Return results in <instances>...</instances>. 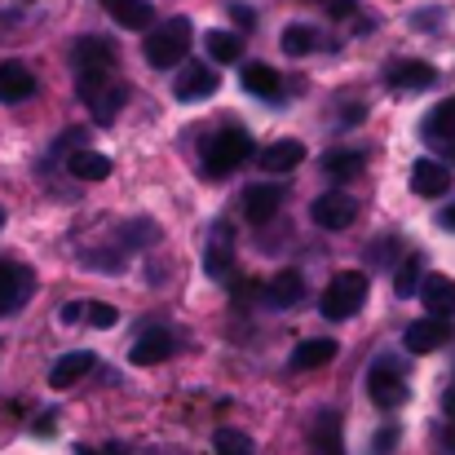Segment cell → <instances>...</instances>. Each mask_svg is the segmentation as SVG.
Here are the masks:
<instances>
[{
    "label": "cell",
    "instance_id": "obj_1",
    "mask_svg": "<svg viewBox=\"0 0 455 455\" xmlns=\"http://www.w3.org/2000/svg\"><path fill=\"white\" fill-rule=\"evenodd\" d=\"M252 151H257V142H252L248 129H221V133H212L208 147H204V172H208V177H226L230 168H239Z\"/></svg>",
    "mask_w": 455,
    "mask_h": 455
},
{
    "label": "cell",
    "instance_id": "obj_2",
    "mask_svg": "<svg viewBox=\"0 0 455 455\" xmlns=\"http://www.w3.org/2000/svg\"><path fill=\"white\" fill-rule=\"evenodd\" d=\"M190 40H195L190 18H168L164 27H155L151 36H147V62L159 67V71L177 67V62L190 53Z\"/></svg>",
    "mask_w": 455,
    "mask_h": 455
},
{
    "label": "cell",
    "instance_id": "obj_3",
    "mask_svg": "<svg viewBox=\"0 0 455 455\" xmlns=\"http://www.w3.org/2000/svg\"><path fill=\"white\" fill-rule=\"evenodd\" d=\"M80 98H84V102H89V111L107 124V120H116V116H120V107H124L129 89H124L111 71H98V76H80Z\"/></svg>",
    "mask_w": 455,
    "mask_h": 455
},
{
    "label": "cell",
    "instance_id": "obj_4",
    "mask_svg": "<svg viewBox=\"0 0 455 455\" xmlns=\"http://www.w3.org/2000/svg\"><path fill=\"white\" fill-rule=\"evenodd\" d=\"M367 301V275H358V270H345V275H336L331 283H327V292H323V314L327 318H349V314H358Z\"/></svg>",
    "mask_w": 455,
    "mask_h": 455
},
{
    "label": "cell",
    "instance_id": "obj_5",
    "mask_svg": "<svg viewBox=\"0 0 455 455\" xmlns=\"http://www.w3.org/2000/svg\"><path fill=\"white\" fill-rule=\"evenodd\" d=\"M367 394H371L376 407L394 411V407H403V403L411 398V385H407V376L398 371L394 358H380V363H371V371H367Z\"/></svg>",
    "mask_w": 455,
    "mask_h": 455
},
{
    "label": "cell",
    "instance_id": "obj_6",
    "mask_svg": "<svg viewBox=\"0 0 455 455\" xmlns=\"http://www.w3.org/2000/svg\"><path fill=\"white\" fill-rule=\"evenodd\" d=\"M230 270H235V230H230V221H217L204 243V275L226 279Z\"/></svg>",
    "mask_w": 455,
    "mask_h": 455
},
{
    "label": "cell",
    "instance_id": "obj_7",
    "mask_svg": "<svg viewBox=\"0 0 455 455\" xmlns=\"http://www.w3.org/2000/svg\"><path fill=\"white\" fill-rule=\"evenodd\" d=\"M31 292H36L31 270L18 266V261H0V318H9L13 309H22Z\"/></svg>",
    "mask_w": 455,
    "mask_h": 455
},
{
    "label": "cell",
    "instance_id": "obj_8",
    "mask_svg": "<svg viewBox=\"0 0 455 455\" xmlns=\"http://www.w3.org/2000/svg\"><path fill=\"white\" fill-rule=\"evenodd\" d=\"M309 217H314L323 230H345V226L358 217V204H354L345 190H327V195H318V199H314Z\"/></svg>",
    "mask_w": 455,
    "mask_h": 455
},
{
    "label": "cell",
    "instance_id": "obj_9",
    "mask_svg": "<svg viewBox=\"0 0 455 455\" xmlns=\"http://www.w3.org/2000/svg\"><path fill=\"white\" fill-rule=\"evenodd\" d=\"M71 62H76V76H98V71H116V49H111V40L84 36V40H76V49H71Z\"/></svg>",
    "mask_w": 455,
    "mask_h": 455
},
{
    "label": "cell",
    "instance_id": "obj_10",
    "mask_svg": "<svg viewBox=\"0 0 455 455\" xmlns=\"http://www.w3.org/2000/svg\"><path fill=\"white\" fill-rule=\"evenodd\" d=\"M217 71L212 67H204V62H190V67H181V76H177V84H172V93H177V102H204V98H212L217 93Z\"/></svg>",
    "mask_w": 455,
    "mask_h": 455
},
{
    "label": "cell",
    "instance_id": "obj_11",
    "mask_svg": "<svg viewBox=\"0 0 455 455\" xmlns=\"http://www.w3.org/2000/svg\"><path fill=\"white\" fill-rule=\"evenodd\" d=\"M411 190L425 195V199H443L451 190V168L438 164V159H416L411 164Z\"/></svg>",
    "mask_w": 455,
    "mask_h": 455
},
{
    "label": "cell",
    "instance_id": "obj_12",
    "mask_svg": "<svg viewBox=\"0 0 455 455\" xmlns=\"http://www.w3.org/2000/svg\"><path fill=\"white\" fill-rule=\"evenodd\" d=\"M451 340V327H447V318H420V323H411L407 327V336H403V345L411 349V354H434V349H443Z\"/></svg>",
    "mask_w": 455,
    "mask_h": 455
},
{
    "label": "cell",
    "instance_id": "obj_13",
    "mask_svg": "<svg viewBox=\"0 0 455 455\" xmlns=\"http://www.w3.org/2000/svg\"><path fill=\"white\" fill-rule=\"evenodd\" d=\"M279 204H283V190L279 186H248L243 190V217L252 221V226H266V221H275V212H279Z\"/></svg>",
    "mask_w": 455,
    "mask_h": 455
},
{
    "label": "cell",
    "instance_id": "obj_14",
    "mask_svg": "<svg viewBox=\"0 0 455 455\" xmlns=\"http://www.w3.org/2000/svg\"><path fill=\"white\" fill-rule=\"evenodd\" d=\"M420 297H425V309L434 318H451L455 314V279L451 275H425L420 279Z\"/></svg>",
    "mask_w": 455,
    "mask_h": 455
},
{
    "label": "cell",
    "instance_id": "obj_15",
    "mask_svg": "<svg viewBox=\"0 0 455 455\" xmlns=\"http://www.w3.org/2000/svg\"><path fill=\"white\" fill-rule=\"evenodd\" d=\"M385 80H389V89H429L438 76H434V67H429V62L398 58V62H389V67H385Z\"/></svg>",
    "mask_w": 455,
    "mask_h": 455
},
{
    "label": "cell",
    "instance_id": "obj_16",
    "mask_svg": "<svg viewBox=\"0 0 455 455\" xmlns=\"http://www.w3.org/2000/svg\"><path fill=\"white\" fill-rule=\"evenodd\" d=\"M309 451L314 455H345L340 447V416L336 411H318L309 425Z\"/></svg>",
    "mask_w": 455,
    "mask_h": 455
},
{
    "label": "cell",
    "instance_id": "obj_17",
    "mask_svg": "<svg viewBox=\"0 0 455 455\" xmlns=\"http://www.w3.org/2000/svg\"><path fill=\"white\" fill-rule=\"evenodd\" d=\"M98 367V358L89 354V349H76V354H62L58 363H53V371H49V385L53 389H67V385H76V380H84L89 371Z\"/></svg>",
    "mask_w": 455,
    "mask_h": 455
},
{
    "label": "cell",
    "instance_id": "obj_18",
    "mask_svg": "<svg viewBox=\"0 0 455 455\" xmlns=\"http://www.w3.org/2000/svg\"><path fill=\"white\" fill-rule=\"evenodd\" d=\"M36 93V76L22 62H0V102H27Z\"/></svg>",
    "mask_w": 455,
    "mask_h": 455
},
{
    "label": "cell",
    "instance_id": "obj_19",
    "mask_svg": "<svg viewBox=\"0 0 455 455\" xmlns=\"http://www.w3.org/2000/svg\"><path fill=\"white\" fill-rule=\"evenodd\" d=\"M102 9H107L120 27H129V31H142V27L155 22V9L147 0H102Z\"/></svg>",
    "mask_w": 455,
    "mask_h": 455
},
{
    "label": "cell",
    "instance_id": "obj_20",
    "mask_svg": "<svg viewBox=\"0 0 455 455\" xmlns=\"http://www.w3.org/2000/svg\"><path fill=\"white\" fill-rule=\"evenodd\" d=\"M331 358H336V340H327V336L301 340V345L292 349V367H297V371H314V367H323V363H331Z\"/></svg>",
    "mask_w": 455,
    "mask_h": 455
},
{
    "label": "cell",
    "instance_id": "obj_21",
    "mask_svg": "<svg viewBox=\"0 0 455 455\" xmlns=\"http://www.w3.org/2000/svg\"><path fill=\"white\" fill-rule=\"evenodd\" d=\"M172 354V336L168 331H147L133 349H129V363H138V367H155V363H164Z\"/></svg>",
    "mask_w": 455,
    "mask_h": 455
},
{
    "label": "cell",
    "instance_id": "obj_22",
    "mask_svg": "<svg viewBox=\"0 0 455 455\" xmlns=\"http://www.w3.org/2000/svg\"><path fill=\"white\" fill-rule=\"evenodd\" d=\"M305 297V279L297 270H283V275H275L270 279V288H266V301L275 305V309H288V305H297Z\"/></svg>",
    "mask_w": 455,
    "mask_h": 455
},
{
    "label": "cell",
    "instance_id": "obj_23",
    "mask_svg": "<svg viewBox=\"0 0 455 455\" xmlns=\"http://www.w3.org/2000/svg\"><path fill=\"white\" fill-rule=\"evenodd\" d=\"M301 164H305L301 142H275V147L261 151V168H266V172H292V168H301Z\"/></svg>",
    "mask_w": 455,
    "mask_h": 455
},
{
    "label": "cell",
    "instance_id": "obj_24",
    "mask_svg": "<svg viewBox=\"0 0 455 455\" xmlns=\"http://www.w3.org/2000/svg\"><path fill=\"white\" fill-rule=\"evenodd\" d=\"M243 89H248V93H257V98H279L283 80H279V71H275V67L248 62V67H243Z\"/></svg>",
    "mask_w": 455,
    "mask_h": 455
},
{
    "label": "cell",
    "instance_id": "obj_25",
    "mask_svg": "<svg viewBox=\"0 0 455 455\" xmlns=\"http://www.w3.org/2000/svg\"><path fill=\"white\" fill-rule=\"evenodd\" d=\"M67 168H71L80 181H107V177H111V159L98 151H71Z\"/></svg>",
    "mask_w": 455,
    "mask_h": 455
},
{
    "label": "cell",
    "instance_id": "obj_26",
    "mask_svg": "<svg viewBox=\"0 0 455 455\" xmlns=\"http://www.w3.org/2000/svg\"><path fill=\"white\" fill-rule=\"evenodd\" d=\"M425 138H429V142H455V98H447L443 107L429 111V120H425Z\"/></svg>",
    "mask_w": 455,
    "mask_h": 455
},
{
    "label": "cell",
    "instance_id": "obj_27",
    "mask_svg": "<svg viewBox=\"0 0 455 455\" xmlns=\"http://www.w3.org/2000/svg\"><path fill=\"white\" fill-rule=\"evenodd\" d=\"M204 49L212 53V62H239L243 40H239L235 31H208V36H204Z\"/></svg>",
    "mask_w": 455,
    "mask_h": 455
},
{
    "label": "cell",
    "instance_id": "obj_28",
    "mask_svg": "<svg viewBox=\"0 0 455 455\" xmlns=\"http://www.w3.org/2000/svg\"><path fill=\"white\" fill-rule=\"evenodd\" d=\"M323 172H331V177H354V172H363V151H327L323 155Z\"/></svg>",
    "mask_w": 455,
    "mask_h": 455
},
{
    "label": "cell",
    "instance_id": "obj_29",
    "mask_svg": "<svg viewBox=\"0 0 455 455\" xmlns=\"http://www.w3.org/2000/svg\"><path fill=\"white\" fill-rule=\"evenodd\" d=\"M318 44V31L314 27H305V22H292L288 31H283V53H292V58H301Z\"/></svg>",
    "mask_w": 455,
    "mask_h": 455
},
{
    "label": "cell",
    "instance_id": "obj_30",
    "mask_svg": "<svg viewBox=\"0 0 455 455\" xmlns=\"http://www.w3.org/2000/svg\"><path fill=\"white\" fill-rule=\"evenodd\" d=\"M217 455H252L257 447H252V438L243 434V429H217Z\"/></svg>",
    "mask_w": 455,
    "mask_h": 455
},
{
    "label": "cell",
    "instance_id": "obj_31",
    "mask_svg": "<svg viewBox=\"0 0 455 455\" xmlns=\"http://www.w3.org/2000/svg\"><path fill=\"white\" fill-rule=\"evenodd\" d=\"M416 283H420V257H407V261L398 266L394 292H398V297H411V292H416Z\"/></svg>",
    "mask_w": 455,
    "mask_h": 455
},
{
    "label": "cell",
    "instance_id": "obj_32",
    "mask_svg": "<svg viewBox=\"0 0 455 455\" xmlns=\"http://www.w3.org/2000/svg\"><path fill=\"white\" fill-rule=\"evenodd\" d=\"M84 323H93V327H116V323H120V309L107 301H93V305H84Z\"/></svg>",
    "mask_w": 455,
    "mask_h": 455
},
{
    "label": "cell",
    "instance_id": "obj_33",
    "mask_svg": "<svg viewBox=\"0 0 455 455\" xmlns=\"http://www.w3.org/2000/svg\"><path fill=\"white\" fill-rule=\"evenodd\" d=\"M398 443V434L394 429H385V434H376V455H389V447Z\"/></svg>",
    "mask_w": 455,
    "mask_h": 455
},
{
    "label": "cell",
    "instance_id": "obj_34",
    "mask_svg": "<svg viewBox=\"0 0 455 455\" xmlns=\"http://www.w3.org/2000/svg\"><path fill=\"white\" fill-rule=\"evenodd\" d=\"M80 318H84V305L80 301H71L67 309H62V323H80Z\"/></svg>",
    "mask_w": 455,
    "mask_h": 455
},
{
    "label": "cell",
    "instance_id": "obj_35",
    "mask_svg": "<svg viewBox=\"0 0 455 455\" xmlns=\"http://www.w3.org/2000/svg\"><path fill=\"white\" fill-rule=\"evenodd\" d=\"M230 18L248 27V22H252V9H248V4H230Z\"/></svg>",
    "mask_w": 455,
    "mask_h": 455
},
{
    "label": "cell",
    "instance_id": "obj_36",
    "mask_svg": "<svg viewBox=\"0 0 455 455\" xmlns=\"http://www.w3.org/2000/svg\"><path fill=\"white\" fill-rule=\"evenodd\" d=\"M327 9H331V13H336V18H345V13H349V9H354V0H327Z\"/></svg>",
    "mask_w": 455,
    "mask_h": 455
},
{
    "label": "cell",
    "instance_id": "obj_37",
    "mask_svg": "<svg viewBox=\"0 0 455 455\" xmlns=\"http://www.w3.org/2000/svg\"><path fill=\"white\" fill-rule=\"evenodd\" d=\"M443 407H447V416H451V420H455V385H451V389H447V398H443Z\"/></svg>",
    "mask_w": 455,
    "mask_h": 455
},
{
    "label": "cell",
    "instance_id": "obj_38",
    "mask_svg": "<svg viewBox=\"0 0 455 455\" xmlns=\"http://www.w3.org/2000/svg\"><path fill=\"white\" fill-rule=\"evenodd\" d=\"M80 455H120L116 447H107V451H93V447H80Z\"/></svg>",
    "mask_w": 455,
    "mask_h": 455
},
{
    "label": "cell",
    "instance_id": "obj_39",
    "mask_svg": "<svg viewBox=\"0 0 455 455\" xmlns=\"http://www.w3.org/2000/svg\"><path fill=\"white\" fill-rule=\"evenodd\" d=\"M443 443H447V455H455V429H447V438H443Z\"/></svg>",
    "mask_w": 455,
    "mask_h": 455
},
{
    "label": "cell",
    "instance_id": "obj_40",
    "mask_svg": "<svg viewBox=\"0 0 455 455\" xmlns=\"http://www.w3.org/2000/svg\"><path fill=\"white\" fill-rule=\"evenodd\" d=\"M443 226H455V204L447 208V212H443Z\"/></svg>",
    "mask_w": 455,
    "mask_h": 455
},
{
    "label": "cell",
    "instance_id": "obj_41",
    "mask_svg": "<svg viewBox=\"0 0 455 455\" xmlns=\"http://www.w3.org/2000/svg\"><path fill=\"white\" fill-rule=\"evenodd\" d=\"M0 221H4V212H0Z\"/></svg>",
    "mask_w": 455,
    "mask_h": 455
}]
</instances>
